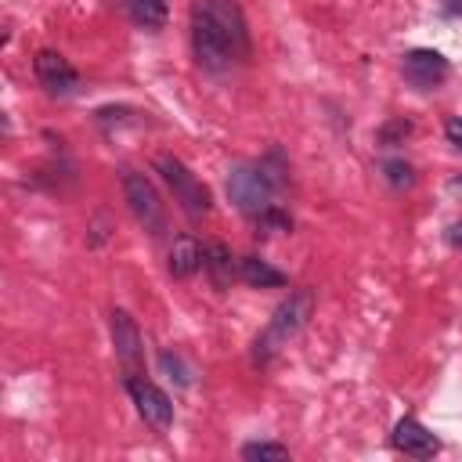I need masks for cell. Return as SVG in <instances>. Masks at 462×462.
<instances>
[{"instance_id":"obj_20","label":"cell","mask_w":462,"mask_h":462,"mask_svg":"<svg viewBox=\"0 0 462 462\" xmlns=\"http://www.w3.org/2000/svg\"><path fill=\"white\" fill-rule=\"evenodd\" d=\"M448 242H451V245H462V220L448 227Z\"/></svg>"},{"instance_id":"obj_1","label":"cell","mask_w":462,"mask_h":462,"mask_svg":"<svg viewBox=\"0 0 462 462\" xmlns=\"http://www.w3.org/2000/svg\"><path fill=\"white\" fill-rule=\"evenodd\" d=\"M191 51L206 72H224L249 54V25L238 0L191 4Z\"/></svg>"},{"instance_id":"obj_10","label":"cell","mask_w":462,"mask_h":462,"mask_svg":"<svg viewBox=\"0 0 462 462\" xmlns=\"http://www.w3.org/2000/svg\"><path fill=\"white\" fill-rule=\"evenodd\" d=\"M393 448L401 455H408V458H433L440 451V440L419 419H401L393 426Z\"/></svg>"},{"instance_id":"obj_4","label":"cell","mask_w":462,"mask_h":462,"mask_svg":"<svg viewBox=\"0 0 462 462\" xmlns=\"http://www.w3.org/2000/svg\"><path fill=\"white\" fill-rule=\"evenodd\" d=\"M155 173L166 180L173 202L184 209V217L202 220L209 213V188L177 159V155H155Z\"/></svg>"},{"instance_id":"obj_11","label":"cell","mask_w":462,"mask_h":462,"mask_svg":"<svg viewBox=\"0 0 462 462\" xmlns=\"http://www.w3.org/2000/svg\"><path fill=\"white\" fill-rule=\"evenodd\" d=\"M202 253H206V245H199L195 235H177V238L170 242V253H166L170 274H173V278H191V274H199V271H202Z\"/></svg>"},{"instance_id":"obj_5","label":"cell","mask_w":462,"mask_h":462,"mask_svg":"<svg viewBox=\"0 0 462 462\" xmlns=\"http://www.w3.org/2000/svg\"><path fill=\"white\" fill-rule=\"evenodd\" d=\"M123 199H126L134 220H137L144 231L159 235V231L166 227V209H162V202H159L155 184H152L144 173H137V170H123Z\"/></svg>"},{"instance_id":"obj_13","label":"cell","mask_w":462,"mask_h":462,"mask_svg":"<svg viewBox=\"0 0 462 462\" xmlns=\"http://www.w3.org/2000/svg\"><path fill=\"white\" fill-rule=\"evenodd\" d=\"M238 278L245 282V285H253V289H282L289 278H285V271H278L274 263H267L263 256H242L238 260Z\"/></svg>"},{"instance_id":"obj_19","label":"cell","mask_w":462,"mask_h":462,"mask_svg":"<svg viewBox=\"0 0 462 462\" xmlns=\"http://www.w3.org/2000/svg\"><path fill=\"white\" fill-rule=\"evenodd\" d=\"M444 137H448V144H451V148H458V152H462V116H455V119H448V123H444Z\"/></svg>"},{"instance_id":"obj_2","label":"cell","mask_w":462,"mask_h":462,"mask_svg":"<svg viewBox=\"0 0 462 462\" xmlns=\"http://www.w3.org/2000/svg\"><path fill=\"white\" fill-rule=\"evenodd\" d=\"M310 310H314V292L310 289H296V292H289L278 307H274V314H271V321H267V328L256 336V343H253V365H267L303 325H307V318H310Z\"/></svg>"},{"instance_id":"obj_9","label":"cell","mask_w":462,"mask_h":462,"mask_svg":"<svg viewBox=\"0 0 462 462\" xmlns=\"http://www.w3.org/2000/svg\"><path fill=\"white\" fill-rule=\"evenodd\" d=\"M32 72H36L40 87H43L47 94H54V97H69V94H76V87H79V72H76L72 61H69L65 54H58V51H40V54L32 58Z\"/></svg>"},{"instance_id":"obj_16","label":"cell","mask_w":462,"mask_h":462,"mask_svg":"<svg viewBox=\"0 0 462 462\" xmlns=\"http://www.w3.org/2000/svg\"><path fill=\"white\" fill-rule=\"evenodd\" d=\"M256 227H260L263 235H274V231H289V227H292V217H289V213H282L278 206H271V209H263V213L256 217Z\"/></svg>"},{"instance_id":"obj_7","label":"cell","mask_w":462,"mask_h":462,"mask_svg":"<svg viewBox=\"0 0 462 462\" xmlns=\"http://www.w3.org/2000/svg\"><path fill=\"white\" fill-rule=\"evenodd\" d=\"M448 72H451L448 58H444L440 51H433V47H415V51H408L404 61H401V76H404V83L415 87V90H437V87L448 79Z\"/></svg>"},{"instance_id":"obj_14","label":"cell","mask_w":462,"mask_h":462,"mask_svg":"<svg viewBox=\"0 0 462 462\" xmlns=\"http://www.w3.org/2000/svg\"><path fill=\"white\" fill-rule=\"evenodd\" d=\"M126 14L141 29H162L166 25V4L162 0H123Z\"/></svg>"},{"instance_id":"obj_21","label":"cell","mask_w":462,"mask_h":462,"mask_svg":"<svg viewBox=\"0 0 462 462\" xmlns=\"http://www.w3.org/2000/svg\"><path fill=\"white\" fill-rule=\"evenodd\" d=\"M444 11H448V14H462V0H448Z\"/></svg>"},{"instance_id":"obj_6","label":"cell","mask_w":462,"mask_h":462,"mask_svg":"<svg viewBox=\"0 0 462 462\" xmlns=\"http://www.w3.org/2000/svg\"><path fill=\"white\" fill-rule=\"evenodd\" d=\"M126 393H130L137 415H141L155 433H162V430L173 426V401H170L155 383H148L144 375H126Z\"/></svg>"},{"instance_id":"obj_8","label":"cell","mask_w":462,"mask_h":462,"mask_svg":"<svg viewBox=\"0 0 462 462\" xmlns=\"http://www.w3.org/2000/svg\"><path fill=\"white\" fill-rule=\"evenodd\" d=\"M108 332H112V346H116V357H119L123 372H126V375H141L144 346H141L137 321H134L126 310H112V314H108Z\"/></svg>"},{"instance_id":"obj_15","label":"cell","mask_w":462,"mask_h":462,"mask_svg":"<svg viewBox=\"0 0 462 462\" xmlns=\"http://www.w3.org/2000/svg\"><path fill=\"white\" fill-rule=\"evenodd\" d=\"M242 458H249V462H285L289 458V448L285 444H274V440H253V444H245L242 448Z\"/></svg>"},{"instance_id":"obj_18","label":"cell","mask_w":462,"mask_h":462,"mask_svg":"<svg viewBox=\"0 0 462 462\" xmlns=\"http://www.w3.org/2000/svg\"><path fill=\"white\" fill-rule=\"evenodd\" d=\"M159 365H162V368L170 372V379H177L180 386H188V383H191V372H188V365L180 361V354H170V350H166V354L159 357Z\"/></svg>"},{"instance_id":"obj_3","label":"cell","mask_w":462,"mask_h":462,"mask_svg":"<svg viewBox=\"0 0 462 462\" xmlns=\"http://www.w3.org/2000/svg\"><path fill=\"white\" fill-rule=\"evenodd\" d=\"M282 177L271 173L267 162H235L231 173H227V199L249 213V217H260L263 209H271L274 202V191H278Z\"/></svg>"},{"instance_id":"obj_12","label":"cell","mask_w":462,"mask_h":462,"mask_svg":"<svg viewBox=\"0 0 462 462\" xmlns=\"http://www.w3.org/2000/svg\"><path fill=\"white\" fill-rule=\"evenodd\" d=\"M202 271L209 274V282L217 289H227L235 278H238V263L231 256V249L224 242H206V253H202Z\"/></svg>"},{"instance_id":"obj_17","label":"cell","mask_w":462,"mask_h":462,"mask_svg":"<svg viewBox=\"0 0 462 462\" xmlns=\"http://www.w3.org/2000/svg\"><path fill=\"white\" fill-rule=\"evenodd\" d=\"M383 177L393 184V188H408L415 177H411V166L404 162V159H386L383 162Z\"/></svg>"}]
</instances>
